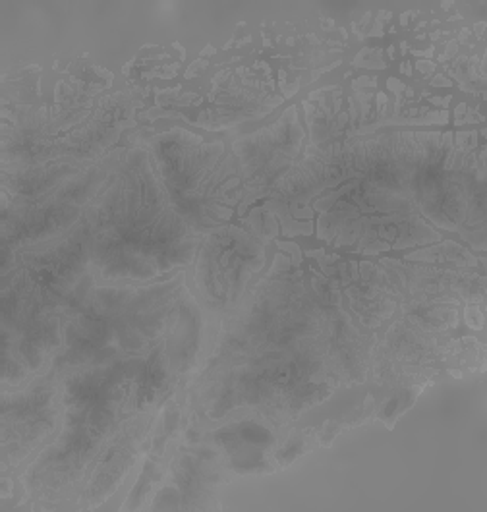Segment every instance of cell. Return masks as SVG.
<instances>
[{"instance_id":"6da1fadb","label":"cell","mask_w":487,"mask_h":512,"mask_svg":"<svg viewBox=\"0 0 487 512\" xmlns=\"http://www.w3.org/2000/svg\"><path fill=\"white\" fill-rule=\"evenodd\" d=\"M95 211L87 257L107 279H149L188 261L194 250L192 228L147 163L122 172Z\"/></svg>"}]
</instances>
